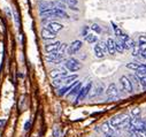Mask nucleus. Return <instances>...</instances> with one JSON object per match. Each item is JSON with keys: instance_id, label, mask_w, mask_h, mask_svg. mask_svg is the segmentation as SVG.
<instances>
[{"instance_id": "18", "label": "nucleus", "mask_w": 146, "mask_h": 137, "mask_svg": "<svg viewBox=\"0 0 146 137\" xmlns=\"http://www.w3.org/2000/svg\"><path fill=\"white\" fill-rule=\"evenodd\" d=\"M128 78L130 80V82H131V84H132L133 90L138 91V90H139V88H140V83H139V81H138L137 76H136L135 74H130V75H128Z\"/></svg>"}, {"instance_id": "35", "label": "nucleus", "mask_w": 146, "mask_h": 137, "mask_svg": "<svg viewBox=\"0 0 146 137\" xmlns=\"http://www.w3.org/2000/svg\"><path fill=\"white\" fill-rule=\"evenodd\" d=\"M88 28H89V27H86V25H85V27L83 28V31H82V33H83V36H86V35H88V33H89V32L86 31V30H88Z\"/></svg>"}, {"instance_id": "29", "label": "nucleus", "mask_w": 146, "mask_h": 137, "mask_svg": "<svg viewBox=\"0 0 146 137\" xmlns=\"http://www.w3.org/2000/svg\"><path fill=\"white\" fill-rule=\"evenodd\" d=\"M98 44H99L100 49L102 50L104 54H105V53H107V44H106V41H100V42H98Z\"/></svg>"}, {"instance_id": "36", "label": "nucleus", "mask_w": 146, "mask_h": 137, "mask_svg": "<svg viewBox=\"0 0 146 137\" xmlns=\"http://www.w3.org/2000/svg\"><path fill=\"white\" fill-rule=\"evenodd\" d=\"M105 137H116V136L115 135H106Z\"/></svg>"}, {"instance_id": "30", "label": "nucleus", "mask_w": 146, "mask_h": 137, "mask_svg": "<svg viewBox=\"0 0 146 137\" xmlns=\"http://www.w3.org/2000/svg\"><path fill=\"white\" fill-rule=\"evenodd\" d=\"M140 110L139 108H132L130 114H131V118H137V116H140Z\"/></svg>"}, {"instance_id": "32", "label": "nucleus", "mask_w": 146, "mask_h": 137, "mask_svg": "<svg viewBox=\"0 0 146 137\" xmlns=\"http://www.w3.org/2000/svg\"><path fill=\"white\" fill-rule=\"evenodd\" d=\"M30 124H31L30 121H27V122H25V124H24V130H25V131L30 129Z\"/></svg>"}, {"instance_id": "24", "label": "nucleus", "mask_w": 146, "mask_h": 137, "mask_svg": "<svg viewBox=\"0 0 146 137\" xmlns=\"http://www.w3.org/2000/svg\"><path fill=\"white\" fill-rule=\"evenodd\" d=\"M139 66H140L139 62H129V63L127 65V68H128V69H131V70L136 72L138 68H139Z\"/></svg>"}, {"instance_id": "17", "label": "nucleus", "mask_w": 146, "mask_h": 137, "mask_svg": "<svg viewBox=\"0 0 146 137\" xmlns=\"http://www.w3.org/2000/svg\"><path fill=\"white\" fill-rule=\"evenodd\" d=\"M55 36H56V33L52 32L51 30H48V29H46V28H44V29L42 30V38H43V39H54Z\"/></svg>"}, {"instance_id": "13", "label": "nucleus", "mask_w": 146, "mask_h": 137, "mask_svg": "<svg viewBox=\"0 0 146 137\" xmlns=\"http://www.w3.org/2000/svg\"><path fill=\"white\" fill-rule=\"evenodd\" d=\"M67 69H62V68H56V69H53L51 70L50 73V76L52 78H60V77H64L67 76Z\"/></svg>"}, {"instance_id": "7", "label": "nucleus", "mask_w": 146, "mask_h": 137, "mask_svg": "<svg viewBox=\"0 0 146 137\" xmlns=\"http://www.w3.org/2000/svg\"><path fill=\"white\" fill-rule=\"evenodd\" d=\"M120 85H121V88H122V91L128 92V93H132V92H133L132 84H131L130 80L128 78V76H122V77L120 78Z\"/></svg>"}, {"instance_id": "1", "label": "nucleus", "mask_w": 146, "mask_h": 137, "mask_svg": "<svg viewBox=\"0 0 146 137\" xmlns=\"http://www.w3.org/2000/svg\"><path fill=\"white\" fill-rule=\"evenodd\" d=\"M130 119H131V116L129 114L120 113L117 115L112 116L109 123H111V126L114 130H127L129 128Z\"/></svg>"}, {"instance_id": "6", "label": "nucleus", "mask_w": 146, "mask_h": 137, "mask_svg": "<svg viewBox=\"0 0 146 137\" xmlns=\"http://www.w3.org/2000/svg\"><path fill=\"white\" fill-rule=\"evenodd\" d=\"M46 61L53 65H59L63 61H66L64 54H61L59 52H53V53H47L46 55Z\"/></svg>"}, {"instance_id": "27", "label": "nucleus", "mask_w": 146, "mask_h": 137, "mask_svg": "<svg viewBox=\"0 0 146 137\" xmlns=\"http://www.w3.org/2000/svg\"><path fill=\"white\" fill-rule=\"evenodd\" d=\"M60 3H62V4H64V5H68V6H75V5H77V0H59Z\"/></svg>"}, {"instance_id": "31", "label": "nucleus", "mask_w": 146, "mask_h": 137, "mask_svg": "<svg viewBox=\"0 0 146 137\" xmlns=\"http://www.w3.org/2000/svg\"><path fill=\"white\" fill-rule=\"evenodd\" d=\"M132 57H138L139 55V49H138V45H136L133 49H132Z\"/></svg>"}, {"instance_id": "3", "label": "nucleus", "mask_w": 146, "mask_h": 137, "mask_svg": "<svg viewBox=\"0 0 146 137\" xmlns=\"http://www.w3.org/2000/svg\"><path fill=\"white\" fill-rule=\"evenodd\" d=\"M40 15L43 17H56V19H69L68 14L64 12V9H61V8H51V9H47V11H44V12H40Z\"/></svg>"}, {"instance_id": "33", "label": "nucleus", "mask_w": 146, "mask_h": 137, "mask_svg": "<svg viewBox=\"0 0 146 137\" xmlns=\"http://www.w3.org/2000/svg\"><path fill=\"white\" fill-rule=\"evenodd\" d=\"M5 124H6V119H1V120H0V129L4 128Z\"/></svg>"}, {"instance_id": "8", "label": "nucleus", "mask_w": 146, "mask_h": 137, "mask_svg": "<svg viewBox=\"0 0 146 137\" xmlns=\"http://www.w3.org/2000/svg\"><path fill=\"white\" fill-rule=\"evenodd\" d=\"M96 130L97 131H99V132H101V134H104L105 136L106 135H114V129L112 128V126H111V123L109 122H104L101 126H99V127H97L96 128Z\"/></svg>"}, {"instance_id": "21", "label": "nucleus", "mask_w": 146, "mask_h": 137, "mask_svg": "<svg viewBox=\"0 0 146 137\" xmlns=\"http://www.w3.org/2000/svg\"><path fill=\"white\" fill-rule=\"evenodd\" d=\"M93 51H94V55H96L97 58L101 59V58L105 57V54H104V52H102V50L100 49V46H99L98 43H96V45H94V47H93Z\"/></svg>"}, {"instance_id": "20", "label": "nucleus", "mask_w": 146, "mask_h": 137, "mask_svg": "<svg viewBox=\"0 0 146 137\" xmlns=\"http://www.w3.org/2000/svg\"><path fill=\"white\" fill-rule=\"evenodd\" d=\"M84 41L86 43H89V44H96V43H98V38H97V36L93 35V33H88L86 36H84Z\"/></svg>"}, {"instance_id": "4", "label": "nucleus", "mask_w": 146, "mask_h": 137, "mask_svg": "<svg viewBox=\"0 0 146 137\" xmlns=\"http://www.w3.org/2000/svg\"><path fill=\"white\" fill-rule=\"evenodd\" d=\"M64 68L68 72H70V73H75V72H78L81 69L82 65H81V62L77 59L69 58V59H67L64 61Z\"/></svg>"}, {"instance_id": "5", "label": "nucleus", "mask_w": 146, "mask_h": 137, "mask_svg": "<svg viewBox=\"0 0 146 137\" xmlns=\"http://www.w3.org/2000/svg\"><path fill=\"white\" fill-rule=\"evenodd\" d=\"M105 92H106L107 98L111 100H115V99L120 98V90H119V86L116 85V83H111L105 90Z\"/></svg>"}, {"instance_id": "23", "label": "nucleus", "mask_w": 146, "mask_h": 137, "mask_svg": "<svg viewBox=\"0 0 146 137\" xmlns=\"http://www.w3.org/2000/svg\"><path fill=\"white\" fill-rule=\"evenodd\" d=\"M93 93L90 96V97H96V96H100L101 93H102V91H104V86H102V84H98V85H96V88L93 89Z\"/></svg>"}, {"instance_id": "11", "label": "nucleus", "mask_w": 146, "mask_h": 137, "mask_svg": "<svg viewBox=\"0 0 146 137\" xmlns=\"http://www.w3.org/2000/svg\"><path fill=\"white\" fill-rule=\"evenodd\" d=\"M138 49H139V54L140 57L146 60V37L140 36L138 39Z\"/></svg>"}, {"instance_id": "25", "label": "nucleus", "mask_w": 146, "mask_h": 137, "mask_svg": "<svg viewBox=\"0 0 146 137\" xmlns=\"http://www.w3.org/2000/svg\"><path fill=\"white\" fill-rule=\"evenodd\" d=\"M115 50H116V52H119V53H123V52H124L123 44H122L119 39H116V41H115Z\"/></svg>"}, {"instance_id": "15", "label": "nucleus", "mask_w": 146, "mask_h": 137, "mask_svg": "<svg viewBox=\"0 0 146 137\" xmlns=\"http://www.w3.org/2000/svg\"><path fill=\"white\" fill-rule=\"evenodd\" d=\"M61 46V42H54V43H50L45 45V51L47 53H53V52H58V50Z\"/></svg>"}, {"instance_id": "10", "label": "nucleus", "mask_w": 146, "mask_h": 137, "mask_svg": "<svg viewBox=\"0 0 146 137\" xmlns=\"http://www.w3.org/2000/svg\"><path fill=\"white\" fill-rule=\"evenodd\" d=\"M91 88H92V83H91V82L88 83L86 85L82 86V89H81V91H80V93H78V96H77V98H76V102L82 101V100L89 94V92L91 91Z\"/></svg>"}, {"instance_id": "12", "label": "nucleus", "mask_w": 146, "mask_h": 137, "mask_svg": "<svg viewBox=\"0 0 146 137\" xmlns=\"http://www.w3.org/2000/svg\"><path fill=\"white\" fill-rule=\"evenodd\" d=\"M82 86H83V84L80 82V83H77L74 88H72L68 93H67V98L68 99H76L77 98V96H78V93H80V91H81V89H82Z\"/></svg>"}, {"instance_id": "34", "label": "nucleus", "mask_w": 146, "mask_h": 137, "mask_svg": "<svg viewBox=\"0 0 146 137\" xmlns=\"http://www.w3.org/2000/svg\"><path fill=\"white\" fill-rule=\"evenodd\" d=\"M54 137H59V135H60V132H59V128L58 127H55V129H54Z\"/></svg>"}, {"instance_id": "19", "label": "nucleus", "mask_w": 146, "mask_h": 137, "mask_svg": "<svg viewBox=\"0 0 146 137\" xmlns=\"http://www.w3.org/2000/svg\"><path fill=\"white\" fill-rule=\"evenodd\" d=\"M135 75L137 76V78L140 83V86L146 89V74H144L141 72H135Z\"/></svg>"}, {"instance_id": "9", "label": "nucleus", "mask_w": 146, "mask_h": 137, "mask_svg": "<svg viewBox=\"0 0 146 137\" xmlns=\"http://www.w3.org/2000/svg\"><path fill=\"white\" fill-rule=\"evenodd\" d=\"M82 46H83V42H82V41H74V42H72V43L68 46L67 53L70 54V55L75 54V53H77V52L82 49Z\"/></svg>"}, {"instance_id": "14", "label": "nucleus", "mask_w": 146, "mask_h": 137, "mask_svg": "<svg viewBox=\"0 0 146 137\" xmlns=\"http://www.w3.org/2000/svg\"><path fill=\"white\" fill-rule=\"evenodd\" d=\"M45 28L48 29V30H51V31L54 32V33H58L60 30L63 29V25L60 24V23H58V22H55V21H52V22L47 23V25H46Z\"/></svg>"}, {"instance_id": "22", "label": "nucleus", "mask_w": 146, "mask_h": 137, "mask_svg": "<svg viewBox=\"0 0 146 137\" xmlns=\"http://www.w3.org/2000/svg\"><path fill=\"white\" fill-rule=\"evenodd\" d=\"M125 137H146L144 136L143 134L140 132H137L135 130H131V129H127V132H125Z\"/></svg>"}, {"instance_id": "28", "label": "nucleus", "mask_w": 146, "mask_h": 137, "mask_svg": "<svg viewBox=\"0 0 146 137\" xmlns=\"http://www.w3.org/2000/svg\"><path fill=\"white\" fill-rule=\"evenodd\" d=\"M90 28H91V30H92V31H94V32H97V33H101V31H102L101 27H100L99 24H97V23H93Z\"/></svg>"}, {"instance_id": "2", "label": "nucleus", "mask_w": 146, "mask_h": 137, "mask_svg": "<svg viewBox=\"0 0 146 137\" xmlns=\"http://www.w3.org/2000/svg\"><path fill=\"white\" fill-rule=\"evenodd\" d=\"M131 130H135L137 132L143 134L144 136H146V119L137 116V118H131L130 122H129V128Z\"/></svg>"}, {"instance_id": "26", "label": "nucleus", "mask_w": 146, "mask_h": 137, "mask_svg": "<svg viewBox=\"0 0 146 137\" xmlns=\"http://www.w3.org/2000/svg\"><path fill=\"white\" fill-rule=\"evenodd\" d=\"M112 25H113V30H114V32H115L116 37L119 38V37L122 35V33H123V32H122V30H121V29H120V28H119V27H117V25H116L114 22H112Z\"/></svg>"}, {"instance_id": "16", "label": "nucleus", "mask_w": 146, "mask_h": 137, "mask_svg": "<svg viewBox=\"0 0 146 137\" xmlns=\"http://www.w3.org/2000/svg\"><path fill=\"white\" fill-rule=\"evenodd\" d=\"M106 44H107V53H109L111 55H114L116 53V50H115V41L113 38H108L106 41Z\"/></svg>"}]
</instances>
